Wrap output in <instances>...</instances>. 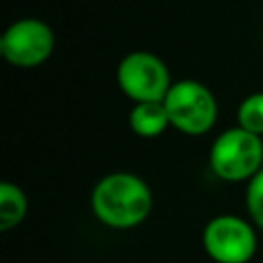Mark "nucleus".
Segmentation results:
<instances>
[{
    "instance_id": "nucleus-10",
    "label": "nucleus",
    "mask_w": 263,
    "mask_h": 263,
    "mask_svg": "<svg viewBox=\"0 0 263 263\" xmlns=\"http://www.w3.org/2000/svg\"><path fill=\"white\" fill-rule=\"evenodd\" d=\"M245 201H247V210H249L251 220L263 230V168L253 179H249Z\"/></svg>"
},
{
    "instance_id": "nucleus-9",
    "label": "nucleus",
    "mask_w": 263,
    "mask_h": 263,
    "mask_svg": "<svg viewBox=\"0 0 263 263\" xmlns=\"http://www.w3.org/2000/svg\"><path fill=\"white\" fill-rule=\"evenodd\" d=\"M236 121L238 127L255 136H263V90L253 92L240 101L236 111Z\"/></svg>"
},
{
    "instance_id": "nucleus-6",
    "label": "nucleus",
    "mask_w": 263,
    "mask_h": 263,
    "mask_svg": "<svg viewBox=\"0 0 263 263\" xmlns=\"http://www.w3.org/2000/svg\"><path fill=\"white\" fill-rule=\"evenodd\" d=\"M55 45L53 31L47 23L27 16L10 23L0 37L2 58L18 68H35L43 64Z\"/></svg>"
},
{
    "instance_id": "nucleus-8",
    "label": "nucleus",
    "mask_w": 263,
    "mask_h": 263,
    "mask_svg": "<svg viewBox=\"0 0 263 263\" xmlns=\"http://www.w3.org/2000/svg\"><path fill=\"white\" fill-rule=\"evenodd\" d=\"M27 216V195L25 191L10 183H0V230H10L23 222Z\"/></svg>"
},
{
    "instance_id": "nucleus-3",
    "label": "nucleus",
    "mask_w": 263,
    "mask_h": 263,
    "mask_svg": "<svg viewBox=\"0 0 263 263\" xmlns=\"http://www.w3.org/2000/svg\"><path fill=\"white\" fill-rule=\"evenodd\" d=\"M162 103L171 125L187 136H201L210 132L218 117L214 92L197 80L173 82Z\"/></svg>"
},
{
    "instance_id": "nucleus-2",
    "label": "nucleus",
    "mask_w": 263,
    "mask_h": 263,
    "mask_svg": "<svg viewBox=\"0 0 263 263\" xmlns=\"http://www.w3.org/2000/svg\"><path fill=\"white\" fill-rule=\"evenodd\" d=\"M210 164L224 181H249L263 168V140L242 127L222 132L210 150Z\"/></svg>"
},
{
    "instance_id": "nucleus-4",
    "label": "nucleus",
    "mask_w": 263,
    "mask_h": 263,
    "mask_svg": "<svg viewBox=\"0 0 263 263\" xmlns=\"http://www.w3.org/2000/svg\"><path fill=\"white\" fill-rule=\"evenodd\" d=\"M117 84L136 103L164 101L173 86L166 64L150 51H132L117 64Z\"/></svg>"
},
{
    "instance_id": "nucleus-7",
    "label": "nucleus",
    "mask_w": 263,
    "mask_h": 263,
    "mask_svg": "<svg viewBox=\"0 0 263 263\" xmlns=\"http://www.w3.org/2000/svg\"><path fill=\"white\" fill-rule=\"evenodd\" d=\"M129 127L140 138H156L160 136L168 125V115L164 109V103H136L129 111Z\"/></svg>"
},
{
    "instance_id": "nucleus-5",
    "label": "nucleus",
    "mask_w": 263,
    "mask_h": 263,
    "mask_svg": "<svg viewBox=\"0 0 263 263\" xmlns=\"http://www.w3.org/2000/svg\"><path fill=\"white\" fill-rule=\"evenodd\" d=\"M201 242L216 263H249L257 251L253 226L232 214L212 218L201 232Z\"/></svg>"
},
{
    "instance_id": "nucleus-1",
    "label": "nucleus",
    "mask_w": 263,
    "mask_h": 263,
    "mask_svg": "<svg viewBox=\"0 0 263 263\" xmlns=\"http://www.w3.org/2000/svg\"><path fill=\"white\" fill-rule=\"evenodd\" d=\"M92 214L111 228H134L152 210V191L134 173L105 175L90 193Z\"/></svg>"
}]
</instances>
